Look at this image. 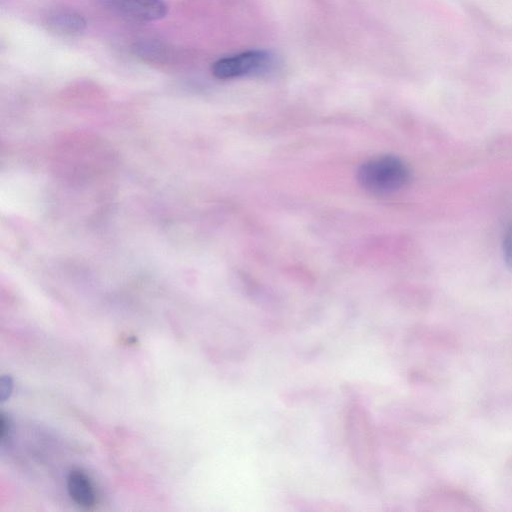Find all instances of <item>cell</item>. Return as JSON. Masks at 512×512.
<instances>
[{"label": "cell", "instance_id": "cell-8", "mask_svg": "<svg viewBox=\"0 0 512 512\" xmlns=\"http://www.w3.org/2000/svg\"><path fill=\"white\" fill-rule=\"evenodd\" d=\"M13 391V379L9 375H3L0 380V400L7 401Z\"/></svg>", "mask_w": 512, "mask_h": 512}, {"label": "cell", "instance_id": "cell-4", "mask_svg": "<svg viewBox=\"0 0 512 512\" xmlns=\"http://www.w3.org/2000/svg\"><path fill=\"white\" fill-rule=\"evenodd\" d=\"M420 509L425 511H479L478 502L466 492L451 488L439 487L422 497Z\"/></svg>", "mask_w": 512, "mask_h": 512}, {"label": "cell", "instance_id": "cell-7", "mask_svg": "<svg viewBox=\"0 0 512 512\" xmlns=\"http://www.w3.org/2000/svg\"><path fill=\"white\" fill-rule=\"evenodd\" d=\"M48 28L65 36L80 35L86 29V20L82 15L71 10H55L46 21Z\"/></svg>", "mask_w": 512, "mask_h": 512}, {"label": "cell", "instance_id": "cell-5", "mask_svg": "<svg viewBox=\"0 0 512 512\" xmlns=\"http://www.w3.org/2000/svg\"><path fill=\"white\" fill-rule=\"evenodd\" d=\"M113 13L135 22H152L164 18L167 6L162 0H102Z\"/></svg>", "mask_w": 512, "mask_h": 512}, {"label": "cell", "instance_id": "cell-3", "mask_svg": "<svg viewBox=\"0 0 512 512\" xmlns=\"http://www.w3.org/2000/svg\"><path fill=\"white\" fill-rule=\"evenodd\" d=\"M346 419L347 438L355 463L372 471L375 465V441L368 415L361 406L354 405Z\"/></svg>", "mask_w": 512, "mask_h": 512}, {"label": "cell", "instance_id": "cell-1", "mask_svg": "<svg viewBox=\"0 0 512 512\" xmlns=\"http://www.w3.org/2000/svg\"><path fill=\"white\" fill-rule=\"evenodd\" d=\"M410 180L406 163L392 155H383L365 161L357 171L359 185L376 196L393 194L404 188Z\"/></svg>", "mask_w": 512, "mask_h": 512}, {"label": "cell", "instance_id": "cell-11", "mask_svg": "<svg viewBox=\"0 0 512 512\" xmlns=\"http://www.w3.org/2000/svg\"><path fill=\"white\" fill-rule=\"evenodd\" d=\"M507 477H508V481L510 483V486H511V489H512V459L510 461V463L507 465Z\"/></svg>", "mask_w": 512, "mask_h": 512}, {"label": "cell", "instance_id": "cell-2", "mask_svg": "<svg viewBox=\"0 0 512 512\" xmlns=\"http://www.w3.org/2000/svg\"><path fill=\"white\" fill-rule=\"evenodd\" d=\"M277 65L275 55L268 50L252 49L223 57L212 65L213 75L221 80L271 72Z\"/></svg>", "mask_w": 512, "mask_h": 512}, {"label": "cell", "instance_id": "cell-10", "mask_svg": "<svg viewBox=\"0 0 512 512\" xmlns=\"http://www.w3.org/2000/svg\"><path fill=\"white\" fill-rule=\"evenodd\" d=\"M11 424L9 418L4 413H1L0 419V439L1 443L4 444L10 437Z\"/></svg>", "mask_w": 512, "mask_h": 512}, {"label": "cell", "instance_id": "cell-6", "mask_svg": "<svg viewBox=\"0 0 512 512\" xmlns=\"http://www.w3.org/2000/svg\"><path fill=\"white\" fill-rule=\"evenodd\" d=\"M67 489L71 499L80 507L91 508L96 503V493L90 478L81 470L70 471Z\"/></svg>", "mask_w": 512, "mask_h": 512}, {"label": "cell", "instance_id": "cell-9", "mask_svg": "<svg viewBox=\"0 0 512 512\" xmlns=\"http://www.w3.org/2000/svg\"><path fill=\"white\" fill-rule=\"evenodd\" d=\"M504 259L512 270V225L508 228L503 242Z\"/></svg>", "mask_w": 512, "mask_h": 512}]
</instances>
